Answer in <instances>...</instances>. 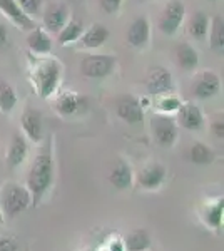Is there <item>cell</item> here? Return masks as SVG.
I'll return each instance as SVG.
<instances>
[{
    "mask_svg": "<svg viewBox=\"0 0 224 251\" xmlns=\"http://www.w3.org/2000/svg\"><path fill=\"white\" fill-rule=\"evenodd\" d=\"M154 104H156V109L159 114H176V111L181 106V99L177 96H174V92H169V94H162V96H156L154 97Z\"/></svg>",
    "mask_w": 224,
    "mask_h": 251,
    "instance_id": "obj_28",
    "label": "cell"
},
{
    "mask_svg": "<svg viewBox=\"0 0 224 251\" xmlns=\"http://www.w3.org/2000/svg\"><path fill=\"white\" fill-rule=\"evenodd\" d=\"M99 5L105 14H117L122 5V0H99Z\"/></svg>",
    "mask_w": 224,
    "mask_h": 251,
    "instance_id": "obj_31",
    "label": "cell"
},
{
    "mask_svg": "<svg viewBox=\"0 0 224 251\" xmlns=\"http://www.w3.org/2000/svg\"><path fill=\"white\" fill-rule=\"evenodd\" d=\"M15 2H17V5L22 9L24 14H27L30 19H34L42 14L44 0H15Z\"/></svg>",
    "mask_w": 224,
    "mask_h": 251,
    "instance_id": "obj_30",
    "label": "cell"
},
{
    "mask_svg": "<svg viewBox=\"0 0 224 251\" xmlns=\"http://www.w3.org/2000/svg\"><path fill=\"white\" fill-rule=\"evenodd\" d=\"M69 15H71V10L64 2H50L42 12L44 27L52 34H59L69 22Z\"/></svg>",
    "mask_w": 224,
    "mask_h": 251,
    "instance_id": "obj_8",
    "label": "cell"
},
{
    "mask_svg": "<svg viewBox=\"0 0 224 251\" xmlns=\"http://www.w3.org/2000/svg\"><path fill=\"white\" fill-rule=\"evenodd\" d=\"M15 106H17V92L12 87V84L0 79V112L10 114Z\"/></svg>",
    "mask_w": 224,
    "mask_h": 251,
    "instance_id": "obj_25",
    "label": "cell"
},
{
    "mask_svg": "<svg viewBox=\"0 0 224 251\" xmlns=\"http://www.w3.org/2000/svg\"><path fill=\"white\" fill-rule=\"evenodd\" d=\"M150 131L161 148H173L177 139V124L168 114H156L150 121Z\"/></svg>",
    "mask_w": 224,
    "mask_h": 251,
    "instance_id": "obj_5",
    "label": "cell"
},
{
    "mask_svg": "<svg viewBox=\"0 0 224 251\" xmlns=\"http://www.w3.org/2000/svg\"><path fill=\"white\" fill-rule=\"evenodd\" d=\"M30 206L32 196L25 186L10 183L3 186L2 191H0V208H2L3 214H7L9 218L19 216L20 213H24Z\"/></svg>",
    "mask_w": 224,
    "mask_h": 251,
    "instance_id": "obj_3",
    "label": "cell"
},
{
    "mask_svg": "<svg viewBox=\"0 0 224 251\" xmlns=\"http://www.w3.org/2000/svg\"><path fill=\"white\" fill-rule=\"evenodd\" d=\"M223 200H218L214 204H209L206 208V216H204V221L206 225L213 226V228H219L223 223Z\"/></svg>",
    "mask_w": 224,
    "mask_h": 251,
    "instance_id": "obj_29",
    "label": "cell"
},
{
    "mask_svg": "<svg viewBox=\"0 0 224 251\" xmlns=\"http://www.w3.org/2000/svg\"><path fill=\"white\" fill-rule=\"evenodd\" d=\"M176 124L186 131H199L204 126V116L194 102H182L176 111Z\"/></svg>",
    "mask_w": 224,
    "mask_h": 251,
    "instance_id": "obj_13",
    "label": "cell"
},
{
    "mask_svg": "<svg viewBox=\"0 0 224 251\" xmlns=\"http://www.w3.org/2000/svg\"><path fill=\"white\" fill-rule=\"evenodd\" d=\"M2 223H3V211H2V208H0V226H2Z\"/></svg>",
    "mask_w": 224,
    "mask_h": 251,
    "instance_id": "obj_36",
    "label": "cell"
},
{
    "mask_svg": "<svg viewBox=\"0 0 224 251\" xmlns=\"http://www.w3.org/2000/svg\"><path fill=\"white\" fill-rule=\"evenodd\" d=\"M109 251H125L124 250V243L121 240H116L111 243V246H109Z\"/></svg>",
    "mask_w": 224,
    "mask_h": 251,
    "instance_id": "obj_35",
    "label": "cell"
},
{
    "mask_svg": "<svg viewBox=\"0 0 224 251\" xmlns=\"http://www.w3.org/2000/svg\"><path fill=\"white\" fill-rule=\"evenodd\" d=\"M116 114L127 124H139L144 119V107L137 97L124 94L116 100Z\"/></svg>",
    "mask_w": 224,
    "mask_h": 251,
    "instance_id": "obj_10",
    "label": "cell"
},
{
    "mask_svg": "<svg viewBox=\"0 0 224 251\" xmlns=\"http://www.w3.org/2000/svg\"><path fill=\"white\" fill-rule=\"evenodd\" d=\"M166 176H168L166 166L161 163H152V164L144 166V168L137 173L136 183L139 188L146 189V191H154V189L161 188L162 183L166 181Z\"/></svg>",
    "mask_w": 224,
    "mask_h": 251,
    "instance_id": "obj_9",
    "label": "cell"
},
{
    "mask_svg": "<svg viewBox=\"0 0 224 251\" xmlns=\"http://www.w3.org/2000/svg\"><path fill=\"white\" fill-rule=\"evenodd\" d=\"M7 40H9V32H7V27L0 24V49L5 46Z\"/></svg>",
    "mask_w": 224,
    "mask_h": 251,
    "instance_id": "obj_34",
    "label": "cell"
},
{
    "mask_svg": "<svg viewBox=\"0 0 224 251\" xmlns=\"http://www.w3.org/2000/svg\"><path fill=\"white\" fill-rule=\"evenodd\" d=\"M27 47L30 52L37 55H49L52 50V40L49 37L47 30L35 27V29L28 30L27 34Z\"/></svg>",
    "mask_w": 224,
    "mask_h": 251,
    "instance_id": "obj_18",
    "label": "cell"
},
{
    "mask_svg": "<svg viewBox=\"0 0 224 251\" xmlns=\"http://www.w3.org/2000/svg\"><path fill=\"white\" fill-rule=\"evenodd\" d=\"M176 62L182 71H194L199 64V54L191 44L182 42L176 47Z\"/></svg>",
    "mask_w": 224,
    "mask_h": 251,
    "instance_id": "obj_21",
    "label": "cell"
},
{
    "mask_svg": "<svg viewBox=\"0 0 224 251\" xmlns=\"http://www.w3.org/2000/svg\"><path fill=\"white\" fill-rule=\"evenodd\" d=\"M122 243L125 251H148L150 248V236L146 229H132Z\"/></svg>",
    "mask_w": 224,
    "mask_h": 251,
    "instance_id": "obj_23",
    "label": "cell"
},
{
    "mask_svg": "<svg viewBox=\"0 0 224 251\" xmlns=\"http://www.w3.org/2000/svg\"><path fill=\"white\" fill-rule=\"evenodd\" d=\"M127 44L134 49H144L149 44L150 39V24L148 17H137L132 20V24L127 29Z\"/></svg>",
    "mask_w": 224,
    "mask_h": 251,
    "instance_id": "obj_16",
    "label": "cell"
},
{
    "mask_svg": "<svg viewBox=\"0 0 224 251\" xmlns=\"http://www.w3.org/2000/svg\"><path fill=\"white\" fill-rule=\"evenodd\" d=\"M82 34H84L82 22L77 20V19H69V22L62 27V30L57 34L59 35V37H57V40H59V46H69V44L79 40Z\"/></svg>",
    "mask_w": 224,
    "mask_h": 251,
    "instance_id": "obj_24",
    "label": "cell"
},
{
    "mask_svg": "<svg viewBox=\"0 0 224 251\" xmlns=\"http://www.w3.org/2000/svg\"><path fill=\"white\" fill-rule=\"evenodd\" d=\"M117 59L107 54L87 55L80 60V74L87 79H104L116 69Z\"/></svg>",
    "mask_w": 224,
    "mask_h": 251,
    "instance_id": "obj_4",
    "label": "cell"
},
{
    "mask_svg": "<svg viewBox=\"0 0 224 251\" xmlns=\"http://www.w3.org/2000/svg\"><path fill=\"white\" fill-rule=\"evenodd\" d=\"M0 251H19V246L12 238H0Z\"/></svg>",
    "mask_w": 224,
    "mask_h": 251,
    "instance_id": "obj_32",
    "label": "cell"
},
{
    "mask_svg": "<svg viewBox=\"0 0 224 251\" xmlns=\"http://www.w3.org/2000/svg\"><path fill=\"white\" fill-rule=\"evenodd\" d=\"M52 181H54V156H52V143L49 141L39 151L28 169L25 188L32 196V204L37 206L40 203V200L52 186Z\"/></svg>",
    "mask_w": 224,
    "mask_h": 251,
    "instance_id": "obj_2",
    "label": "cell"
},
{
    "mask_svg": "<svg viewBox=\"0 0 224 251\" xmlns=\"http://www.w3.org/2000/svg\"><path fill=\"white\" fill-rule=\"evenodd\" d=\"M132 181H134V174H132L131 166L119 159L117 164L112 168L111 174H109V183H111L116 189L122 191V189L131 188Z\"/></svg>",
    "mask_w": 224,
    "mask_h": 251,
    "instance_id": "obj_20",
    "label": "cell"
},
{
    "mask_svg": "<svg viewBox=\"0 0 224 251\" xmlns=\"http://www.w3.org/2000/svg\"><path fill=\"white\" fill-rule=\"evenodd\" d=\"M28 156V143L25 139L24 134H14L10 139V144L7 148L5 157H7V163H9L10 168H19L20 164L25 163Z\"/></svg>",
    "mask_w": 224,
    "mask_h": 251,
    "instance_id": "obj_17",
    "label": "cell"
},
{
    "mask_svg": "<svg viewBox=\"0 0 224 251\" xmlns=\"http://www.w3.org/2000/svg\"><path fill=\"white\" fill-rule=\"evenodd\" d=\"M87 107H89L87 97L84 94H80V92H74V91L59 92L54 102L55 112L62 117L77 116V114H80V112L87 111Z\"/></svg>",
    "mask_w": 224,
    "mask_h": 251,
    "instance_id": "obj_7",
    "label": "cell"
},
{
    "mask_svg": "<svg viewBox=\"0 0 224 251\" xmlns=\"http://www.w3.org/2000/svg\"><path fill=\"white\" fill-rule=\"evenodd\" d=\"M207 32H209V17L204 12H196L191 15L189 22H187V34L196 40H206Z\"/></svg>",
    "mask_w": 224,
    "mask_h": 251,
    "instance_id": "obj_22",
    "label": "cell"
},
{
    "mask_svg": "<svg viewBox=\"0 0 224 251\" xmlns=\"http://www.w3.org/2000/svg\"><path fill=\"white\" fill-rule=\"evenodd\" d=\"M141 2H149V0H141Z\"/></svg>",
    "mask_w": 224,
    "mask_h": 251,
    "instance_id": "obj_37",
    "label": "cell"
},
{
    "mask_svg": "<svg viewBox=\"0 0 224 251\" xmlns=\"http://www.w3.org/2000/svg\"><path fill=\"white\" fill-rule=\"evenodd\" d=\"M211 129H213V134L218 137V139L223 141V136H224V123H223V119L213 121V126H211Z\"/></svg>",
    "mask_w": 224,
    "mask_h": 251,
    "instance_id": "obj_33",
    "label": "cell"
},
{
    "mask_svg": "<svg viewBox=\"0 0 224 251\" xmlns=\"http://www.w3.org/2000/svg\"><path fill=\"white\" fill-rule=\"evenodd\" d=\"M109 29L102 24H92L87 30L80 35V46L84 49H99L109 40Z\"/></svg>",
    "mask_w": 224,
    "mask_h": 251,
    "instance_id": "obj_19",
    "label": "cell"
},
{
    "mask_svg": "<svg viewBox=\"0 0 224 251\" xmlns=\"http://www.w3.org/2000/svg\"><path fill=\"white\" fill-rule=\"evenodd\" d=\"M0 14L5 15V17L20 30L28 32L37 27L34 22V19H30L27 14H24L22 9L17 5L15 0H0Z\"/></svg>",
    "mask_w": 224,
    "mask_h": 251,
    "instance_id": "obj_15",
    "label": "cell"
},
{
    "mask_svg": "<svg viewBox=\"0 0 224 251\" xmlns=\"http://www.w3.org/2000/svg\"><path fill=\"white\" fill-rule=\"evenodd\" d=\"M146 87H148L150 96H162V94H169L174 92V80L173 74L168 71L166 67H154L149 72L148 80H146Z\"/></svg>",
    "mask_w": 224,
    "mask_h": 251,
    "instance_id": "obj_11",
    "label": "cell"
},
{
    "mask_svg": "<svg viewBox=\"0 0 224 251\" xmlns=\"http://www.w3.org/2000/svg\"><path fill=\"white\" fill-rule=\"evenodd\" d=\"M28 79L40 99H49L57 92L62 79V64L54 57L42 55V57H28Z\"/></svg>",
    "mask_w": 224,
    "mask_h": 251,
    "instance_id": "obj_1",
    "label": "cell"
},
{
    "mask_svg": "<svg viewBox=\"0 0 224 251\" xmlns=\"http://www.w3.org/2000/svg\"><path fill=\"white\" fill-rule=\"evenodd\" d=\"M209 44L214 50H223L224 47V19L223 15H216L209 20Z\"/></svg>",
    "mask_w": 224,
    "mask_h": 251,
    "instance_id": "obj_27",
    "label": "cell"
},
{
    "mask_svg": "<svg viewBox=\"0 0 224 251\" xmlns=\"http://www.w3.org/2000/svg\"><path fill=\"white\" fill-rule=\"evenodd\" d=\"M221 89L219 75L213 71H204L196 77V82L193 84V94L196 99H211Z\"/></svg>",
    "mask_w": 224,
    "mask_h": 251,
    "instance_id": "obj_14",
    "label": "cell"
},
{
    "mask_svg": "<svg viewBox=\"0 0 224 251\" xmlns=\"http://www.w3.org/2000/svg\"><path fill=\"white\" fill-rule=\"evenodd\" d=\"M189 159H191V163H194V164L206 166L214 161V152L207 144L201 143V141H196L189 149Z\"/></svg>",
    "mask_w": 224,
    "mask_h": 251,
    "instance_id": "obj_26",
    "label": "cell"
},
{
    "mask_svg": "<svg viewBox=\"0 0 224 251\" xmlns=\"http://www.w3.org/2000/svg\"><path fill=\"white\" fill-rule=\"evenodd\" d=\"M186 15V7L181 0H171L169 3H166V7L162 9L161 15L157 20L159 30L164 35H174L181 27L182 20Z\"/></svg>",
    "mask_w": 224,
    "mask_h": 251,
    "instance_id": "obj_6",
    "label": "cell"
},
{
    "mask_svg": "<svg viewBox=\"0 0 224 251\" xmlns=\"http://www.w3.org/2000/svg\"><path fill=\"white\" fill-rule=\"evenodd\" d=\"M20 127L30 143H40L44 139V126H42V116L39 111L32 107H27L20 116Z\"/></svg>",
    "mask_w": 224,
    "mask_h": 251,
    "instance_id": "obj_12",
    "label": "cell"
}]
</instances>
